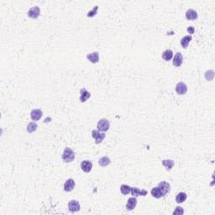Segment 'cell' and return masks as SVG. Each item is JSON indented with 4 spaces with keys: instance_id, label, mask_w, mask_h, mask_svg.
Segmentation results:
<instances>
[{
    "instance_id": "cell-1",
    "label": "cell",
    "mask_w": 215,
    "mask_h": 215,
    "mask_svg": "<svg viewBox=\"0 0 215 215\" xmlns=\"http://www.w3.org/2000/svg\"><path fill=\"white\" fill-rule=\"evenodd\" d=\"M62 160L65 162H72L75 159V153L71 148H66L62 153Z\"/></svg>"
},
{
    "instance_id": "cell-2",
    "label": "cell",
    "mask_w": 215,
    "mask_h": 215,
    "mask_svg": "<svg viewBox=\"0 0 215 215\" xmlns=\"http://www.w3.org/2000/svg\"><path fill=\"white\" fill-rule=\"evenodd\" d=\"M98 130L99 131L101 132H106L108 130H109V127H110V123L109 121L107 119H102L99 121L98 123Z\"/></svg>"
},
{
    "instance_id": "cell-3",
    "label": "cell",
    "mask_w": 215,
    "mask_h": 215,
    "mask_svg": "<svg viewBox=\"0 0 215 215\" xmlns=\"http://www.w3.org/2000/svg\"><path fill=\"white\" fill-rule=\"evenodd\" d=\"M92 136L95 139V143L99 144L103 141L104 138L106 137V134L104 133H100L99 130H93L92 131Z\"/></svg>"
},
{
    "instance_id": "cell-4",
    "label": "cell",
    "mask_w": 215,
    "mask_h": 215,
    "mask_svg": "<svg viewBox=\"0 0 215 215\" xmlns=\"http://www.w3.org/2000/svg\"><path fill=\"white\" fill-rule=\"evenodd\" d=\"M81 207L79 202L76 200H71L68 203V209L72 213H76L80 210Z\"/></svg>"
},
{
    "instance_id": "cell-5",
    "label": "cell",
    "mask_w": 215,
    "mask_h": 215,
    "mask_svg": "<svg viewBox=\"0 0 215 215\" xmlns=\"http://www.w3.org/2000/svg\"><path fill=\"white\" fill-rule=\"evenodd\" d=\"M158 188H160V190L161 191V193H163L164 196H166L167 193H170L171 185L165 181H163V182H161L158 184Z\"/></svg>"
},
{
    "instance_id": "cell-6",
    "label": "cell",
    "mask_w": 215,
    "mask_h": 215,
    "mask_svg": "<svg viewBox=\"0 0 215 215\" xmlns=\"http://www.w3.org/2000/svg\"><path fill=\"white\" fill-rule=\"evenodd\" d=\"M40 8L38 6H35V7H32V8L29 9L28 15H29V17H30L31 19H37L39 17V15H40Z\"/></svg>"
},
{
    "instance_id": "cell-7",
    "label": "cell",
    "mask_w": 215,
    "mask_h": 215,
    "mask_svg": "<svg viewBox=\"0 0 215 215\" xmlns=\"http://www.w3.org/2000/svg\"><path fill=\"white\" fill-rule=\"evenodd\" d=\"M176 91L179 95H184V94H186L187 91H188V87L184 82H180L176 86Z\"/></svg>"
},
{
    "instance_id": "cell-8",
    "label": "cell",
    "mask_w": 215,
    "mask_h": 215,
    "mask_svg": "<svg viewBox=\"0 0 215 215\" xmlns=\"http://www.w3.org/2000/svg\"><path fill=\"white\" fill-rule=\"evenodd\" d=\"M137 205V198L136 197H130L126 203V209L129 211H132Z\"/></svg>"
},
{
    "instance_id": "cell-9",
    "label": "cell",
    "mask_w": 215,
    "mask_h": 215,
    "mask_svg": "<svg viewBox=\"0 0 215 215\" xmlns=\"http://www.w3.org/2000/svg\"><path fill=\"white\" fill-rule=\"evenodd\" d=\"M131 195L133 197H139V196H146L147 191L146 190H140L138 188H131Z\"/></svg>"
},
{
    "instance_id": "cell-10",
    "label": "cell",
    "mask_w": 215,
    "mask_h": 215,
    "mask_svg": "<svg viewBox=\"0 0 215 215\" xmlns=\"http://www.w3.org/2000/svg\"><path fill=\"white\" fill-rule=\"evenodd\" d=\"M75 182H74V180L72 179V178H70V179H68L66 181V182L64 184V190L66 191V192H72V190L74 189L75 188Z\"/></svg>"
},
{
    "instance_id": "cell-11",
    "label": "cell",
    "mask_w": 215,
    "mask_h": 215,
    "mask_svg": "<svg viewBox=\"0 0 215 215\" xmlns=\"http://www.w3.org/2000/svg\"><path fill=\"white\" fill-rule=\"evenodd\" d=\"M81 168L84 172L88 173L93 169V164L90 161H83L81 163Z\"/></svg>"
},
{
    "instance_id": "cell-12",
    "label": "cell",
    "mask_w": 215,
    "mask_h": 215,
    "mask_svg": "<svg viewBox=\"0 0 215 215\" xmlns=\"http://www.w3.org/2000/svg\"><path fill=\"white\" fill-rule=\"evenodd\" d=\"M182 61H183V56H182V53L177 52V53L175 55L172 63H173V65H174L175 67H178L182 64Z\"/></svg>"
},
{
    "instance_id": "cell-13",
    "label": "cell",
    "mask_w": 215,
    "mask_h": 215,
    "mask_svg": "<svg viewBox=\"0 0 215 215\" xmlns=\"http://www.w3.org/2000/svg\"><path fill=\"white\" fill-rule=\"evenodd\" d=\"M43 113L40 109H33L30 113V117H31V119L34 121L39 120L40 118L42 117Z\"/></svg>"
},
{
    "instance_id": "cell-14",
    "label": "cell",
    "mask_w": 215,
    "mask_h": 215,
    "mask_svg": "<svg viewBox=\"0 0 215 215\" xmlns=\"http://www.w3.org/2000/svg\"><path fill=\"white\" fill-rule=\"evenodd\" d=\"M81 96H80V101L82 103H84L88 99H90L91 97V93H90L88 91H87L85 88H82L80 90Z\"/></svg>"
},
{
    "instance_id": "cell-15",
    "label": "cell",
    "mask_w": 215,
    "mask_h": 215,
    "mask_svg": "<svg viewBox=\"0 0 215 215\" xmlns=\"http://www.w3.org/2000/svg\"><path fill=\"white\" fill-rule=\"evenodd\" d=\"M87 58L92 63L99 62V53L97 52V51H95V52H92V53L87 54Z\"/></svg>"
},
{
    "instance_id": "cell-16",
    "label": "cell",
    "mask_w": 215,
    "mask_h": 215,
    "mask_svg": "<svg viewBox=\"0 0 215 215\" xmlns=\"http://www.w3.org/2000/svg\"><path fill=\"white\" fill-rule=\"evenodd\" d=\"M186 18L188 20H194L197 19V13L194 9H188L186 12Z\"/></svg>"
},
{
    "instance_id": "cell-17",
    "label": "cell",
    "mask_w": 215,
    "mask_h": 215,
    "mask_svg": "<svg viewBox=\"0 0 215 215\" xmlns=\"http://www.w3.org/2000/svg\"><path fill=\"white\" fill-rule=\"evenodd\" d=\"M151 195H152V197H156V198H161V197H165L164 195H163V193H161V191L160 190V188L156 187V188H153L152 190H151Z\"/></svg>"
},
{
    "instance_id": "cell-18",
    "label": "cell",
    "mask_w": 215,
    "mask_h": 215,
    "mask_svg": "<svg viewBox=\"0 0 215 215\" xmlns=\"http://www.w3.org/2000/svg\"><path fill=\"white\" fill-rule=\"evenodd\" d=\"M191 40H192V36H184L183 38L181 40V45H182V47L184 48V49L188 48V45H189V43H190Z\"/></svg>"
},
{
    "instance_id": "cell-19",
    "label": "cell",
    "mask_w": 215,
    "mask_h": 215,
    "mask_svg": "<svg viewBox=\"0 0 215 215\" xmlns=\"http://www.w3.org/2000/svg\"><path fill=\"white\" fill-rule=\"evenodd\" d=\"M187 197H188V195H187V193H183V192L179 193L177 195H176V202L177 203H182V202H184L186 201Z\"/></svg>"
},
{
    "instance_id": "cell-20",
    "label": "cell",
    "mask_w": 215,
    "mask_h": 215,
    "mask_svg": "<svg viewBox=\"0 0 215 215\" xmlns=\"http://www.w3.org/2000/svg\"><path fill=\"white\" fill-rule=\"evenodd\" d=\"M172 56H173V52H172L171 50L167 49L162 53V58L166 62H169L171 59L172 58Z\"/></svg>"
},
{
    "instance_id": "cell-21",
    "label": "cell",
    "mask_w": 215,
    "mask_h": 215,
    "mask_svg": "<svg viewBox=\"0 0 215 215\" xmlns=\"http://www.w3.org/2000/svg\"><path fill=\"white\" fill-rule=\"evenodd\" d=\"M162 165L166 167V170L170 171L174 166V161H172V160H163L162 161Z\"/></svg>"
},
{
    "instance_id": "cell-22",
    "label": "cell",
    "mask_w": 215,
    "mask_h": 215,
    "mask_svg": "<svg viewBox=\"0 0 215 215\" xmlns=\"http://www.w3.org/2000/svg\"><path fill=\"white\" fill-rule=\"evenodd\" d=\"M111 163V160L107 156H103L102 158H100L99 161V164L101 166H107L108 165H109Z\"/></svg>"
},
{
    "instance_id": "cell-23",
    "label": "cell",
    "mask_w": 215,
    "mask_h": 215,
    "mask_svg": "<svg viewBox=\"0 0 215 215\" xmlns=\"http://www.w3.org/2000/svg\"><path fill=\"white\" fill-rule=\"evenodd\" d=\"M120 192L123 195H128L131 192V187L125 185V184H123L120 187Z\"/></svg>"
},
{
    "instance_id": "cell-24",
    "label": "cell",
    "mask_w": 215,
    "mask_h": 215,
    "mask_svg": "<svg viewBox=\"0 0 215 215\" xmlns=\"http://www.w3.org/2000/svg\"><path fill=\"white\" fill-rule=\"evenodd\" d=\"M36 129H37V125H36V123L35 122H31V123H30L28 126H27V131L29 132V133H33L34 131H36Z\"/></svg>"
},
{
    "instance_id": "cell-25",
    "label": "cell",
    "mask_w": 215,
    "mask_h": 215,
    "mask_svg": "<svg viewBox=\"0 0 215 215\" xmlns=\"http://www.w3.org/2000/svg\"><path fill=\"white\" fill-rule=\"evenodd\" d=\"M214 72L213 70L205 72V78L208 81H212L214 79Z\"/></svg>"
},
{
    "instance_id": "cell-26",
    "label": "cell",
    "mask_w": 215,
    "mask_h": 215,
    "mask_svg": "<svg viewBox=\"0 0 215 215\" xmlns=\"http://www.w3.org/2000/svg\"><path fill=\"white\" fill-rule=\"evenodd\" d=\"M98 9H99V6H95L93 9L87 13V17H93V16H94V15L97 13Z\"/></svg>"
},
{
    "instance_id": "cell-27",
    "label": "cell",
    "mask_w": 215,
    "mask_h": 215,
    "mask_svg": "<svg viewBox=\"0 0 215 215\" xmlns=\"http://www.w3.org/2000/svg\"><path fill=\"white\" fill-rule=\"evenodd\" d=\"M184 214V210L182 208H181V207H176V209L175 211L173 212V214L174 215H182Z\"/></svg>"
},
{
    "instance_id": "cell-28",
    "label": "cell",
    "mask_w": 215,
    "mask_h": 215,
    "mask_svg": "<svg viewBox=\"0 0 215 215\" xmlns=\"http://www.w3.org/2000/svg\"><path fill=\"white\" fill-rule=\"evenodd\" d=\"M188 31L190 32V34H193V32H194V28H193V26L188 27Z\"/></svg>"
}]
</instances>
